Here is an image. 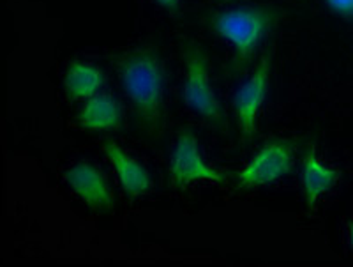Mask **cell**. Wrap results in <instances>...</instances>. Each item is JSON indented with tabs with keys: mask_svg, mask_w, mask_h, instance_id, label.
Segmentation results:
<instances>
[{
	"mask_svg": "<svg viewBox=\"0 0 353 267\" xmlns=\"http://www.w3.org/2000/svg\"><path fill=\"white\" fill-rule=\"evenodd\" d=\"M297 144L290 138H270L260 147L254 158L237 174V190H253L292 174Z\"/></svg>",
	"mask_w": 353,
	"mask_h": 267,
	"instance_id": "4",
	"label": "cell"
},
{
	"mask_svg": "<svg viewBox=\"0 0 353 267\" xmlns=\"http://www.w3.org/2000/svg\"><path fill=\"white\" fill-rule=\"evenodd\" d=\"M168 175L173 188H185L191 182L198 181L219 182V184L226 182V175L223 172L203 161L198 138L188 128H184L176 137Z\"/></svg>",
	"mask_w": 353,
	"mask_h": 267,
	"instance_id": "6",
	"label": "cell"
},
{
	"mask_svg": "<svg viewBox=\"0 0 353 267\" xmlns=\"http://www.w3.org/2000/svg\"><path fill=\"white\" fill-rule=\"evenodd\" d=\"M348 235H350V246H352L353 250V223L352 225H348Z\"/></svg>",
	"mask_w": 353,
	"mask_h": 267,
	"instance_id": "14",
	"label": "cell"
},
{
	"mask_svg": "<svg viewBox=\"0 0 353 267\" xmlns=\"http://www.w3.org/2000/svg\"><path fill=\"white\" fill-rule=\"evenodd\" d=\"M156 2L170 14H179L181 11V0H156Z\"/></svg>",
	"mask_w": 353,
	"mask_h": 267,
	"instance_id": "13",
	"label": "cell"
},
{
	"mask_svg": "<svg viewBox=\"0 0 353 267\" xmlns=\"http://www.w3.org/2000/svg\"><path fill=\"white\" fill-rule=\"evenodd\" d=\"M65 181L81 202L94 212H108L115 207V197L108 179L92 163L80 161L72 165L65 172Z\"/></svg>",
	"mask_w": 353,
	"mask_h": 267,
	"instance_id": "7",
	"label": "cell"
},
{
	"mask_svg": "<svg viewBox=\"0 0 353 267\" xmlns=\"http://www.w3.org/2000/svg\"><path fill=\"white\" fill-rule=\"evenodd\" d=\"M325 2L327 8L332 12H336L337 17L341 18H352L353 17V0H321Z\"/></svg>",
	"mask_w": 353,
	"mask_h": 267,
	"instance_id": "12",
	"label": "cell"
},
{
	"mask_svg": "<svg viewBox=\"0 0 353 267\" xmlns=\"http://www.w3.org/2000/svg\"><path fill=\"white\" fill-rule=\"evenodd\" d=\"M184 57V101L198 117L209 122L219 131H228L225 110L217 99L216 90L210 83L209 55L194 41L182 43Z\"/></svg>",
	"mask_w": 353,
	"mask_h": 267,
	"instance_id": "3",
	"label": "cell"
},
{
	"mask_svg": "<svg viewBox=\"0 0 353 267\" xmlns=\"http://www.w3.org/2000/svg\"><path fill=\"white\" fill-rule=\"evenodd\" d=\"M279 18L281 11L272 6H241L205 17V25L233 48V59L226 69L228 77H237L253 64L261 41L272 32Z\"/></svg>",
	"mask_w": 353,
	"mask_h": 267,
	"instance_id": "2",
	"label": "cell"
},
{
	"mask_svg": "<svg viewBox=\"0 0 353 267\" xmlns=\"http://www.w3.org/2000/svg\"><path fill=\"white\" fill-rule=\"evenodd\" d=\"M77 119L85 131H113L122 126V108L112 94L99 92L85 101Z\"/></svg>",
	"mask_w": 353,
	"mask_h": 267,
	"instance_id": "10",
	"label": "cell"
},
{
	"mask_svg": "<svg viewBox=\"0 0 353 267\" xmlns=\"http://www.w3.org/2000/svg\"><path fill=\"white\" fill-rule=\"evenodd\" d=\"M103 152H105L108 161L115 168L122 190L129 197L137 199V197L143 195L145 191L150 190L152 181H150L149 170L141 163H138L137 159L131 158L115 140L106 138L105 142H103Z\"/></svg>",
	"mask_w": 353,
	"mask_h": 267,
	"instance_id": "9",
	"label": "cell"
},
{
	"mask_svg": "<svg viewBox=\"0 0 353 267\" xmlns=\"http://www.w3.org/2000/svg\"><path fill=\"white\" fill-rule=\"evenodd\" d=\"M115 69L138 128L152 138L163 137L166 69L159 50L150 45L128 50L115 57Z\"/></svg>",
	"mask_w": 353,
	"mask_h": 267,
	"instance_id": "1",
	"label": "cell"
},
{
	"mask_svg": "<svg viewBox=\"0 0 353 267\" xmlns=\"http://www.w3.org/2000/svg\"><path fill=\"white\" fill-rule=\"evenodd\" d=\"M105 83V73L92 64H85L81 61H71L64 77V92L71 101H87Z\"/></svg>",
	"mask_w": 353,
	"mask_h": 267,
	"instance_id": "11",
	"label": "cell"
},
{
	"mask_svg": "<svg viewBox=\"0 0 353 267\" xmlns=\"http://www.w3.org/2000/svg\"><path fill=\"white\" fill-rule=\"evenodd\" d=\"M339 172L332 166H327L325 163L318 158L316 146L314 142H309L305 146L301 161V184L304 202L307 209H313L316 206L318 199L329 193L339 181Z\"/></svg>",
	"mask_w": 353,
	"mask_h": 267,
	"instance_id": "8",
	"label": "cell"
},
{
	"mask_svg": "<svg viewBox=\"0 0 353 267\" xmlns=\"http://www.w3.org/2000/svg\"><path fill=\"white\" fill-rule=\"evenodd\" d=\"M274 48L265 50L258 62L254 73L242 83L241 89L233 96V115L237 122L242 142L248 146L258 133V114L263 105L270 87V73H272Z\"/></svg>",
	"mask_w": 353,
	"mask_h": 267,
	"instance_id": "5",
	"label": "cell"
}]
</instances>
